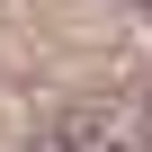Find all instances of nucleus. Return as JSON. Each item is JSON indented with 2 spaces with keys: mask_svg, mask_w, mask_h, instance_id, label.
Listing matches in <instances>:
<instances>
[{
  "mask_svg": "<svg viewBox=\"0 0 152 152\" xmlns=\"http://www.w3.org/2000/svg\"><path fill=\"white\" fill-rule=\"evenodd\" d=\"M134 9H152V0H134Z\"/></svg>",
  "mask_w": 152,
  "mask_h": 152,
  "instance_id": "f257e3e1",
  "label": "nucleus"
}]
</instances>
